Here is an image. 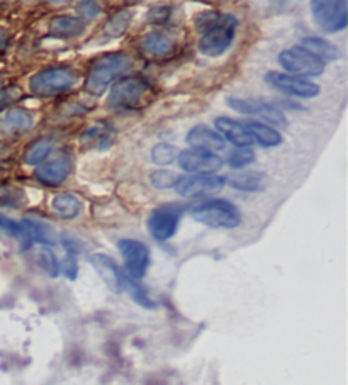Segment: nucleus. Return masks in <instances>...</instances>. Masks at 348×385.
<instances>
[{
  "label": "nucleus",
  "instance_id": "36",
  "mask_svg": "<svg viewBox=\"0 0 348 385\" xmlns=\"http://www.w3.org/2000/svg\"><path fill=\"white\" fill-rule=\"evenodd\" d=\"M77 12L80 14L82 21H92L97 16H101L102 9L97 2H78Z\"/></svg>",
  "mask_w": 348,
  "mask_h": 385
},
{
  "label": "nucleus",
  "instance_id": "31",
  "mask_svg": "<svg viewBox=\"0 0 348 385\" xmlns=\"http://www.w3.org/2000/svg\"><path fill=\"white\" fill-rule=\"evenodd\" d=\"M124 290L129 292V297L133 299L136 304H140L141 308H147V309H155L156 308V304L153 301H151L150 295L147 294V290H145V288L141 287V285L138 284L136 280H133V279H129V277H127L126 288H124Z\"/></svg>",
  "mask_w": 348,
  "mask_h": 385
},
{
  "label": "nucleus",
  "instance_id": "25",
  "mask_svg": "<svg viewBox=\"0 0 348 385\" xmlns=\"http://www.w3.org/2000/svg\"><path fill=\"white\" fill-rule=\"evenodd\" d=\"M19 226L23 227L24 240H31L34 243H39L42 246H49L55 243V236H53V231L49 229V226L39 223L34 219H23L19 223Z\"/></svg>",
  "mask_w": 348,
  "mask_h": 385
},
{
  "label": "nucleus",
  "instance_id": "32",
  "mask_svg": "<svg viewBox=\"0 0 348 385\" xmlns=\"http://www.w3.org/2000/svg\"><path fill=\"white\" fill-rule=\"evenodd\" d=\"M179 178V173L172 172V170H155L150 173V184L158 190H169V188L175 187Z\"/></svg>",
  "mask_w": 348,
  "mask_h": 385
},
{
  "label": "nucleus",
  "instance_id": "20",
  "mask_svg": "<svg viewBox=\"0 0 348 385\" xmlns=\"http://www.w3.org/2000/svg\"><path fill=\"white\" fill-rule=\"evenodd\" d=\"M226 184L240 192H262L267 187V175L264 172L234 173L226 178Z\"/></svg>",
  "mask_w": 348,
  "mask_h": 385
},
{
  "label": "nucleus",
  "instance_id": "15",
  "mask_svg": "<svg viewBox=\"0 0 348 385\" xmlns=\"http://www.w3.org/2000/svg\"><path fill=\"white\" fill-rule=\"evenodd\" d=\"M72 172V162L66 156H58L55 160L45 162L34 172V178L46 187H58L66 180Z\"/></svg>",
  "mask_w": 348,
  "mask_h": 385
},
{
  "label": "nucleus",
  "instance_id": "11",
  "mask_svg": "<svg viewBox=\"0 0 348 385\" xmlns=\"http://www.w3.org/2000/svg\"><path fill=\"white\" fill-rule=\"evenodd\" d=\"M182 206H162L155 209L147 219V229L156 241H169L179 229L182 219Z\"/></svg>",
  "mask_w": 348,
  "mask_h": 385
},
{
  "label": "nucleus",
  "instance_id": "28",
  "mask_svg": "<svg viewBox=\"0 0 348 385\" xmlns=\"http://www.w3.org/2000/svg\"><path fill=\"white\" fill-rule=\"evenodd\" d=\"M179 148L169 142H158L151 148V162L158 166H169L173 162H177V156H179Z\"/></svg>",
  "mask_w": 348,
  "mask_h": 385
},
{
  "label": "nucleus",
  "instance_id": "8",
  "mask_svg": "<svg viewBox=\"0 0 348 385\" xmlns=\"http://www.w3.org/2000/svg\"><path fill=\"white\" fill-rule=\"evenodd\" d=\"M226 105L243 116H260L273 126H287V119L280 109L279 102H269L264 99H245V97H226ZM265 123V124H267Z\"/></svg>",
  "mask_w": 348,
  "mask_h": 385
},
{
  "label": "nucleus",
  "instance_id": "1",
  "mask_svg": "<svg viewBox=\"0 0 348 385\" xmlns=\"http://www.w3.org/2000/svg\"><path fill=\"white\" fill-rule=\"evenodd\" d=\"M240 21L233 14L219 10H202L194 17V27L201 33L197 48L209 58H218L225 55L233 45Z\"/></svg>",
  "mask_w": 348,
  "mask_h": 385
},
{
  "label": "nucleus",
  "instance_id": "18",
  "mask_svg": "<svg viewBox=\"0 0 348 385\" xmlns=\"http://www.w3.org/2000/svg\"><path fill=\"white\" fill-rule=\"evenodd\" d=\"M186 142L190 146V149H201V151L209 153L221 151L226 145V141L216 131H212L209 126H204V124L194 126L187 133Z\"/></svg>",
  "mask_w": 348,
  "mask_h": 385
},
{
  "label": "nucleus",
  "instance_id": "19",
  "mask_svg": "<svg viewBox=\"0 0 348 385\" xmlns=\"http://www.w3.org/2000/svg\"><path fill=\"white\" fill-rule=\"evenodd\" d=\"M243 126L253 142H258L264 148H277V146L282 145V134L269 124L258 123V121H247V123H243Z\"/></svg>",
  "mask_w": 348,
  "mask_h": 385
},
{
  "label": "nucleus",
  "instance_id": "30",
  "mask_svg": "<svg viewBox=\"0 0 348 385\" xmlns=\"http://www.w3.org/2000/svg\"><path fill=\"white\" fill-rule=\"evenodd\" d=\"M255 162V151L251 148H236L226 156V165L234 170L245 169Z\"/></svg>",
  "mask_w": 348,
  "mask_h": 385
},
{
  "label": "nucleus",
  "instance_id": "9",
  "mask_svg": "<svg viewBox=\"0 0 348 385\" xmlns=\"http://www.w3.org/2000/svg\"><path fill=\"white\" fill-rule=\"evenodd\" d=\"M117 249L124 262L126 275L136 282L143 279L150 266V248L140 240L124 238L117 241Z\"/></svg>",
  "mask_w": 348,
  "mask_h": 385
},
{
  "label": "nucleus",
  "instance_id": "34",
  "mask_svg": "<svg viewBox=\"0 0 348 385\" xmlns=\"http://www.w3.org/2000/svg\"><path fill=\"white\" fill-rule=\"evenodd\" d=\"M80 141L84 145H109L111 142V138H109L108 129H105L104 124H97V126H92L82 134Z\"/></svg>",
  "mask_w": 348,
  "mask_h": 385
},
{
  "label": "nucleus",
  "instance_id": "21",
  "mask_svg": "<svg viewBox=\"0 0 348 385\" xmlns=\"http://www.w3.org/2000/svg\"><path fill=\"white\" fill-rule=\"evenodd\" d=\"M301 46H303L304 49H308L310 53H312L314 56H318L319 60H323L325 63L340 58L338 46L333 45V42L328 41V39L321 38V36H308V38H303Z\"/></svg>",
  "mask_w": 348,
  "mask_h": 385
},
{
  "label": "nucleus",
  "instance_id": "17",
  "mask_svg": "<svg viewBox=\"0 0 348 385\" xmlns=\"http://www.w3.org/2000/svg\"><path fill=\"white\" fill-rule=\"evenodd\" d=\"M87 31V23L80 17L69 16V14H60L49 19L48 34L56 39H73L80 38Z\"/></svg>",
  "mask_w": 348,
  "mask_h": 385
},
{
  "label": "nucleus",
  "instance_id": "5",
  "mask_svg": "<svg viewBox=\"0 0 348 385\" xmlns=\"http://www.w3.org/2000/svg\"><path fill=\"white\" fill-rule=\"evenodd\" d=\"M150 92V84L143 77H123L111 88L108 99L109 109H136L143 104Z\"/></svg>",
  "mask_w": 348,
  "mask_h": 385
},
{
  "label": "nucleus",
  "instance_id": "37",
  "mask_svg": "<svg viewBox=\"0 0 348 385\" xmlns=\"http://www.w3.org/2000/svg\"><path fill=\"white\" fill-rule=\"evenodd\" d=\"M0 229L5 231V233H9L10 236L24 238L23 227L19 226V223H16V221L9 219V217L2 216V214H0Z\"/></svg>",
  "mask_w": 348,
  "mask_h": 385
},
{
  "label": "nucleus",
  "instance_id": "16",
  "mask_svg": "<svg viewBox=\"0 0 348 385\" xmlns=\"http://www.w3.org/2000/svg\"><path fill=\"white\" fill-rule=\"evenodd\" d=\"M214 129L219 136L225 141H229L236 148H250L253 145V140L250 138V134L245 129L243 123L234 121L232 117L219 116L214 119Z\"/></svg>",
  "mask_w": 348,
  "mask_h": 385
},
{
  "label": "nucleus",
  "instance_id": "23",
  "mask_svg": "<svg viewBox=\"0 0 348 385\" xmlns=\"http://www.w3.org/2000/svg\"><path fill=\"white\" fill-rule=\"evenodd\" d=\"M34 124L33 116L24 109H10L0 119V131L2 133H24L31 129Z\"/></svg>",
  "mask_w": 348,
  "mask_h": 385
},
{
  "label": "nucleus",
  "instance_id": "6",
  "mask_svg": "<svg viewBox=\"0 0 348 385\" xmlns=\"http://www.w3.org/2000/svg\"><path fill=\"white\" fill-rule=\"evenodd\" d=\"M311 16L323 33H340L348 26V2L345 0H314L311 2Z\"/></svg>",
  "mask_w": 348,
  "mask_h": 385
},
{
  "label": "nucleus",
  "instance_id": "35",
  "mask_svg": "<svg viewBox=\"0 0 348 385\" xmlns=\"http://www.w3.org/2000/svg\"><path fill=\"white\" fill-rule=\"evenodd\" d=\"M170 17H172V7L160 5V7H153V9H150L147 19H148V23L155 24V26H162V24L169 23Z\"/></svg>",
  "mask_w": 348,
  "mask_h": 385
},
{
  "label": "nucleus",
  "instance_id": "14",
  "mask_svg": "<svg viewBox=\"0 0 348 385\" xmlns=\"http://www.w3.org/2000/svg\"><path fill=\"white\" fill-rule=\"evenodd\" d=\"M90 263L102 282L108 285V288L114 294H121L126 288L127 275L119 269V265L105 253H94L90 255Z\"/></svg>",
  "mask_w": 348,
  "mask_h": 385
},
{
  "label": "nucleus",
  "instance_id": "24",
  "mask_svg": "<svg viewBox=\"0 0 348 385\" xmlns=\"http://www.w3.org/2000/svg\"><path fill=\"white\" fill-rule=\"evenodd\" d=\"M131 21H133V10L129 9H119L112 14L105 23L102 34L108 39H119L126 34V31L129 29Z\"/></svg>",
  "mask_w": 348,
  "mask_h": 385
},
{
  "label": "nucleus",
  "instance_id": "26",
  "mask_svg": "<svg viewBox=\"0 0 348 385\" xmlns=\"http://www.w3.org/2000/svg\"><path fill=\"white\" fill-rule=\"evenodd\" d=\"M141 49L153 58H163L173 51V42L169 36L151 33L141 41Z\"/></svg>",
  "mask_w": 348,
  "mask_h": 385
},
{
  "label": "nucleus",
  "instance_id": "27",
  "mask_svg": "<svg viewBox=\"0 0 348 385\" xmlns=\"http://www.w3.org/2000/svg\"><path fill=\"white\" fill-rule=\"evenodd\" d=\"M53 149V140L51 138H38L36 141L31 142L27 149L24 151L23 162L29 166H38L45 163L48 155Z\"/></svg>",
  "mask_w": 348,
  "mask_h": 385
},
{
  "label": "nucleus",
  "instance_id": "38",
  "mask_svg": "<svg viewBox=\"0 0 348 385\" xmlns=\"http://www.w3.org/2000/svg\"><path fill=\"white\" fill-rule=\"evenodd\" d=\"M5 42H7L5 36H3V33H2V31H0V49H2V48H3V46H5Z\"/></svg>",
  "mask_w": 348,
  "mask_h": 385
},
{
  "label": "nucleus",
  "instance_id": "7",
  "mask_svg": "<svg viewBox=\"0 0 348 385\" xmlns=\"http://www.w3.org/2000/svg\"><path fill=\"white\" fill-rule=\"evenodd\" d=\"M280 66L286 70V73L296 75V77H319L326 69V63L314 56L312 53L304 49L303 46H293L277 56Z\"/></svg>",
  "mask_w": 348,
  "mask_h": 385
},
{
  "label": "nucleus",
  "instance_id": "10",
  "mask_svg": "<svg viewBox=\"0 0 348 385\" xmlns=\"http://www.w3.org/2000/svg\"><path fill=\"white\" fill-rule=\"evenodd\" d=\"M265 82L275 90H280L282 94L290 95V97L314 99L321 94V87L314 82L296 77V75L282 73V71H267Z\"/></svg>",
  "mask_w": 348,
  "mask_h": 385
},
{
  "label": "nucleus",
  "instance_id": "13",
  "mask_svg": "<svg viewBox=\"0 0 348 385\" xmlns=\"http://www.w3.org/2000/svg\"><path fill=\"white\" fill-rule=\"evenodd\" d=\"M226 185V177L223 175H184L179 178L175 188L180 197H204L216 194Z\"/></svg>",
  "mask_w": 348,
  "mask_h": 385
},
{
  "label": "nucleus",
  "instance_id": "4",
  "mask_svg": "<svg viewBox=\"0 0 348 385\" xmlns=\"http://www.w3.org/2000/svg\"><path fill=\"white\" fill-rule=\"evenodd\" d=\"M194 221L214 229H236L241 224V212L226 199H212L190 210Z\"/></svg>",
  "mask_w": 348,
  "mask_h": 385
},
{
  "label": "nucleus",
  "instance_id": "22",
  "mask_svg": "<svg viewBox=\"0 0 348 385\" xmlns=\"http://www.w3.org/2000/svg\"><path fill=\"white\" fill-rule=\"evenodd\" d=\"M51 209L63 219H75L84 210V201L72 192H63L53 197Z\"/></svg>",
  "mask_w": 348,
  "mask_h": 385
},
{
  "label": "nucleus",
  "instance_id": "29",
  "mask_svg": "<svg viewBox=\"0 0 348 385\" xmlns=\"http://www.w3.org/2000/svg\"><path fill=\"white\" fill-rule=\"evenodd\" d=\"M38 263L41 265V269L48 273L49 277H58L60 273V262L56 258V255L53 253V249H49V246H41L38 251Z\"/></svg>",
  "mask_w": 348,
  "mask_h": 385
},
{
  "label": "nucleus",
  "instance_id": "12",
  "mask_svg": "<svg viewBox=\"0 0 348 385\" xmlns=\"http://www.w3.org/2000/svg\"><path fill=\"white\" fill-rule=\"evenodd\" d=\"M180 170L190 175H216V172L225 166V160L216 153L201 151V149H186L177 156Z\"/></svg>",
  "mask_w": 348,
  "mask_h": 385
},
{
  "label": "nucleus",
  "instance_id": "33",
  "mask_svg": "<svg viewBox=\"0 0 348 385\" xmlns=\"http://www.w3.org/2000/svg\"><path fill=\"white\" fill-rule=\"evenodd\" d=\"M63 246L66 248V258L60 263V272H63V275L69 280H75L78 275V263H77V251L73 248V243L65 241Z\"/></svg>",
  "mask_w": 348,
  "mask_h": 385
},
{
  "label": "nucleus",
  "instance_id": "2",
  "mask_svg": "<svg viewBox=\"0 0 348 385\" xmlns=\"http://www.w3.org/2000/svg\"><path fill=\"white\" fill-rule=\"evenodd\" d=\"M133 69V58L124 53H108L94 60L85 77V90L94 97H102L104 92Z\"/></svg>",
  "mask_w": 348,
  "mask_h": 385
},
{
  "label": "nucleus",
  "instance_id": "3",
  "mask_svg": "<svg viewBox=\"0 0 348 385\" xmlns=\"http://www.w3.org/2000/svg\"><path fill=\"white\" fill-rule=\"evenodd\" d=\"M78 82V71L72 66H49L29 78V90L39 97H56L72 90Z\"/></svg>",
  "mask_w": 348,
  "mask_h": 385
}]
</instances>
